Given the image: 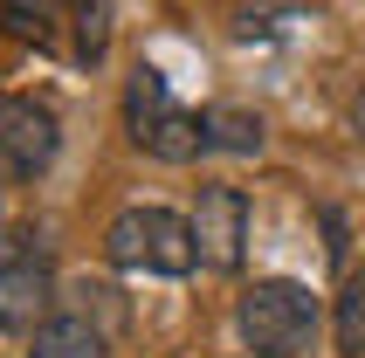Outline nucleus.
Listing matches in <instances>:
<instances>
[{
  "label": "nucleus",
  "instance_id": "obj_1",
  "mask_svg": "<svg viewBox=\"0 0 365 358\" xmlns=\"http://www.w3.org/2000/svg\"><path fill=\"white\" fill-rule=\"evenodd\" d=\"M235 324H242V344L255 358H304L317 338V297L289 276H262L242 290Z\"/></svg>",
  "mask_w": 365,
  "mask_h": 358
},
{
  "label": "nucleus",
  "instance_id": "obj_2",
  "mask_svg": "<svg viewBox=\"0 0 365 358\" xmlns=\"http://www.w3.org/2000/svg\"><path fill=\"white\" fill-rule=\"evenodd\" d=\"M103 255L110 269H131V276H186L193 269V220L173 214V207H124L110 227H103Z\"/></svg>",
  "mask_w": 365,
  "mask_h": 358
},
{
  "label": "nucleus",
  "instance_id": "obj_3",
  "mask_svg": "<svg viewBox=\"0 0 365 358\" xmlns=\"http://www.w3.org/2000/svg\"><path fill=\"white\" fill-rule=\"evenodd\" d=\"M124 124H131V145L152 152V159H165V165H186V159L207 152L200 145V118L165 90L159 69H138V76L124 83Z\"/></svg>",
  "mask_w": 365,
  "mask_h": 358
},
{
  "label": "nucleus",
  "instance_id": "obj_4",
  "mask_svg": "<svg viewBox=\"0 0 365 358\" xmlns=\"http://www.w3.org/2000/svg\"><path fill=\"white\" fill-rule=\"evenodd\" d=\"M62 152L56 111L35 97H0V179H35Z\"/></svg>",
  "mask_w": 365,
  "mask_h": 358
},
{
  "label": "nucleus",
  "instance_id": "obj_5",
  "mask_svg": "<svg viewBox=\"0 0 365 358\" xmlns=\"http://www.w3.org/2000/svg\"><path fill=\"white\" fill-rule=\"evenodd\" d=\"M193 255H200V269H214V276H235L248 255V200L235 193V186H200V200H193Z\"/></svg>",
  "mask_w": 365,
  "mask_h": 358
},
{
  "label": "nucleus",
  "instance_id": "obj_6",
  "mask_svg": "<svg viewBox=\"0 0 365 358\" xmlns=\"http://www.w3.org/2000/svg\"><path fill=\"white\" fill-rule=\"evenodd\" d=\"M56 317V276L41 255H7L0 262V331L7 338H35Z\"/></svg>",
  "mask_w": 365,
  "mask_h": 358
},
{
  "label": "nucleus",
  "instance_id": "obj_7",
  "mask_svg": "<svg viewBox=\"0 0 365 358\" xmlns=\"http://www.w3.org/2000/svg\"><path fill=\"white\" fill-rule=\"evenodd\" d=\"M28 358H103V324H90L83 310H56L28 338Z\"/></svg>",
  "mask_w": 365,
  "mask_h": 358
},
{
  "label": "nucleus",
  "instance_id": "obj_8",
  "mask_svg": "<svg viewBox=\"0 0 365 358\" xmlns=\"http://www.w3.org/2000/svg\"><path fill=\"white\" fill-rule=\"evenodd\" d=\"M200 145H207V152L255 159V152H262V118L242 111V103H207V111H200Z\"/></svg>",
  "mask_w": 365,
  "mask_h": 358
},
{
  "label": "nucleus",
  "instance_id": "obj_9",
  "mask_svg": "<svg viewBox=\"0 0 365 358\" xmlns=\"http://www.w3.org/2000/svg\"><path fill=\"white\" fill-rule=\"evenodd\" d=\"M331 331H338V352H345V358H365V269H359V276H345Z\"/></svg>",
  "mask_w": 365,
  "mask_h": 358
},
{
  "label": "nucleus",
  "instance_id": "obj_10",
  "mask_svg": "<svg viewBox=\"0 0 365 358\" xmlns=\"http://www.w3.org/2000/svg\"><path fill=\"white\" fill-rule=\"evenodd\" d=\"M69 21H76V62H103V48H110V0H69Z\"/></svg>",
  "mask_w": 365,
  "mask_h": 358
},
{
  "label": "nucleus",
  "instance_id": "obj_11",
  "mask_svg": "<svg viewBox=\"0 0 365 358\" xmlns=\"http://www.w3.org/2000/svg\"><path fill=\"white\" fill-rule=\"evenodd\" d=\"M0 14H7V28H14L21 41L48 48V41H56V21H62V7H56V0H7Z\"/></svg>",
  "mask_w": 365,
  "mask_h": 358
},
{
  "label": "nucleus",
  "instance_id": "obj_12",
  "mask_svg": "<svg viewBox=\"0 0 365 358\" xmlns=\"http://www.w3.org/2000/svg\"><path fill=\"white\" fill-rule=\"evenodd\" d=\"M351 124H359V138H365V97H359V111H351Z\"/></svg>",
  "mask_w": 365,
  "mask_h": 358
}]
</instances>
